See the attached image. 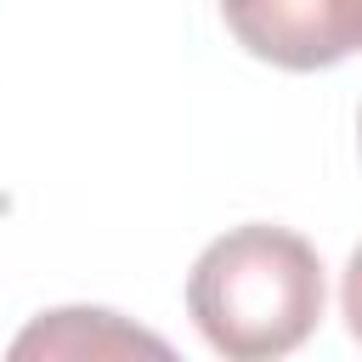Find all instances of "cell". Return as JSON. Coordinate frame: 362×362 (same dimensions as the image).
Instances as JSON below:
<instances>
[{
    "mask_svg": "<svg viewBox=\"0 0 362 362\" xmlns=\"http://www.w3.org/2000/svg\"><path fill=\"white\" fill-rule=\"evenodd\" d=\"M232 40L277 68L311 74L362 51L356 0H221Z\"/></svg>",
    "mask_w": 362,
    "mask_h": 362,
    "instance_id": "cell-2",
    "label": "cell"
},
{
    "mask_svg": "<svg viewBox=\"0 0 362 362\" xmlns=\"http://www.w3.org/2000/svg\"><path fill=\"white\" fill-rule=\"evenodd\" d=\"M356 28H362V0H356Z\"/></svg>",
    "mask_w": 362,
    "mask_h": 362,
    "instance_id": "cell-5",
    "label": "cell"
},
{
    "mask_svg": "<svg viewBox=\"0 0 362 362\" xmlns=\"http://www.w3.org/2000/svg\"><path fill=\"white\" fill-rule=\"evenodd\" d=\"M339 305H345V322H351V334L362 339V243H356V255H351V266H345Z\"/></svg>",
    "mask_w": 362,
    "mask_h": 362,
    "instance_id": "cell-4",
    "label": "cell"
},
{
    "mask_svg": "<svg viewBox=\"0 0 362 362\" xmlns=\"http://www.w3.org/2000/svg\"><path fill=\"white\" fill-rule=\"evenodd\" d=\"M187 311L232 362L288 356L322 317V260L288 226H232L192 260Z\"/></svg>",
    "mask_w": 362,
    "mask_h": 362,
    "instance_id": "cell-1",
    "label": "cell"
},
{
    "mask_svg": "<svg viewBox=\"0 0 362 362\" xmlns=\"http://www.w3.org/2000/svg\"><path fill=\"white\" fill-rule=\"evenodd\" d=\"M130 351L170 356L158 334H141L113 311H51L11 345V356H130Z\"/></svg>",
    "mask_w": 362,
    "mask_h": 362,
    "instance_id": "cell-3",
    "label": "cell"
}]
</instances>
